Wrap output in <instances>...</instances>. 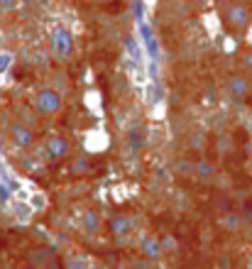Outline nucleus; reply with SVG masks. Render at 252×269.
<instances>
[{"mask_svg": "<svg viewBox=\"0 0 252 269\" xmlns=\"http://www.w3.org/2000/svg\"><path fill=\"white\" fill-rule=\"evenodd\" d=\"M64 110V98L54 88H39L34 96V113L39 118H54Z\"/></svg>", "mask_w": 252, "mask_h": 269, "instance_id": "1", "label": "nucleus"}, {"mask_svg": "<svg viewBox=\"0 0 252 269\" xmlns=\"http://www.w3.org/2000/svg\"><path fill=\"white\" fill-rule=\"evenodd\" d=\"M52 54L61 64L74 56V37H71V32L66 27H56L52 32Z\"/></svg>", "mask_w": 252, "mask_h": 269, "instance_id": "2", "label": "nucleus"}, {"mask_svg": "<svg viewBox=\"0 0 252 269\" xmlns=\"http://www.w3.org/2000/svg\"><path fill=\"white\" fill-rule=\"evenodd\" d=\"M223 17H225V23L230 30L235 32H242V30H247V25H250V8L247 5H242V3H228V8L223 12Z\"/></svg>", "mask_w": 252, "mask_h": 269, "instance_id": "3", "label": "nucleus"}, {"mask_svg": "<svg viewBox=\"0 0 252 269\" xmlns=\"http://www.w3.org/2000/svg\"><path fill=\"white\" fill-rule=\"evenodd\" d=\"M10 140L17 149H32L34 147V130L25 123L10 125Z\"/></svg>", "mask_w": 252, "mask_h": 269, "instance_id": "4", "label": "nucleus"}, {"mask_svg": "<svg viewBox=\"0 0 252 269\" xmlns=\"http://www.w3.org/2000/svg\"><path fill=\"white\" fill-rule=\"evenodd\" d=\"M44 147H47L49 162H64V159L71 154V145H69V140L61 137V134H52Z\"/></svg>", "mask_w": 252, "mask_h": 269, "instance_id": "5", "label": "nucleus"}, {"mask_svg": "<svg viewBox=\"0 0 252 269\" xmlns=\"http://www.w3.org/2000/svg\"><path fill=\"white\" fill-rule=\"evenodd\" d=\"M225 91H228V96L230 98H235V101H245L247 96H250V81L245 79V76H240V74H233L230 79H228V83H225Z\"/></svg>", "mask_w": 252, "mask_h": 269, "instance_id": "6", "label": "nucleus"}, {"mask_svg": "<svg viewBox=\"0 0 252 269\" xmlns=\"http://www.w3.org/2000/svg\"><path fill=\"white\" fill-rule=\"evenodd\" d=\"M132 228H135L132 218H128V215H115V218L110 220V235L115 237L118 242H128V237L132 235Z\"/></svg>", "mask_w": 252, "mask_h": 269, "instance_id": "7", "label": "nucleus"}, {"mask_svg": "<svg viewBox=\"0 0 252 269\" xmlns=\"http://www.w3.org/2000/svg\"><path fill=\"white\" fill-rule=\"evenodd\" d=\"M100 225H103V218L96 208H86L83 215H81V230L86 237H96L100 233Z\"/></svg>", "mask_w": 252, "mask_h": 269, "instance_id": "8", "label": "nucleus"}, {"mask_svg": "<svg viewBox=\"0 0 252 269\" xmlns=\"http://www.w3.org/2000/svg\"><path fill=\"white\" fill-rule=\"evenodd\" d=\"M140 255L147 259H159L164 255V250H162V240L154 235H144L140 240Z\"/></svg>", "mask_w": 252, "mask_h": 269, "instance_id": "9", "label": "nucleus"}, {"mask_svg": "<svg viewBox=\"0 0 252 269\" xmlns=\"http://www.w3.org/2000/svg\"><path fill=\"white\" fill-rule=\"evenodd\" d=\"M140 34H142V42H144V49H147V54L152 61L159 59V42H157V37H154L152 27L147 23H140Z\"/></svg>", "mask_w": 252, "mask_h": 269, "instance_id": "10", "label": "nucleus"}, {"mask_svg": "<svg viewBox=\"0 0 252 269\" xmlns=\"http://www.w3.org/2000/svg\"><path fill=\"white\" fill-rule=\"evenodd\" d=\"M128 147H130L132 154H140L144 149V127H140V125H135L130 130V134H128Z\"/></svg>", "mask_w": 252, "mask_h": 269, "instance_id": "11", "label": "nucleus"}, {"mask_svg": "<svg viewBox=\"0 0 252 269\" xmlns=\"http://www.w3.org/2000/svg\"><path fill=\"white\" fill-rule=\"evenodd\" d=\"M218 171H216V167L211 164V162H206V159H201V162H196V176L203 181H211L213 176H216Z\"/></svg>", "mask_w": 252, "mask_h": 269, "instance_id": "12", "label": "nucleus"}, {"mask_svg": "<svg viewBox=\"0 0 252 269\" xmlns=\"http://www.w3.org/2000/svg\"><path fill=\"white\" fill-rule=\"evenodd\" d=\"M91 169H93V164H91L86 157H78L76 162L71 164V174H74V176H81V174H91Z\"/></svg>", "mask_w": 252, "mask_h": 269, "instance_id": "13", "label": "nucleus"}, {"mask_svg": "<svg viewBox=\"0 0 252 269\" xmlns=\"http://www.w3.org/2000/svg\"><path fill=\"white\" fill-rule=\"evenodd\" d=\"M220 223H223L225 230H238V228H240V215H238V213H228V215H223V220H220Z\"/></svg>", "mask_w": 252, "mask_h": 269, "instance_id": "14", "label": "nucleus"}, {"mask_svg": "<svg viewBox=\"0 0 252 269\" xmlns=\"http://www.w3.org/2000/svg\"><path fill=\"white\" fill-rule=\"evenodd\" d=\"M125 47H128V52H130V56L135 59V61L142 59V52H140V44H137L135 37H128V39H125Z\"/></svg>", "mask_w": 252, "mask_h": 269, "instance_id": "15", "label": "nucleus"}, {"mask_svg": "<svg viewBox=\"0 0 252 269\" xmlns=\"http://www.w3.org/2000/svg\"><path fill=\"white\" fill-rule=\"evenodd\" d=\"M176 171H179V174H196V162L181 159V162H176Z\"/></svg>", "mask_w": 252, "mask_h": 269, "instance_id": "16", "label": "nucleus"}, {"mask_svg": "<svg viewBox=\"0 0 252 269\" xmlns=\"http://www.w3.org/2000/svg\"><path fill=\"white\" fill-rule=\"evenodd\" d=\"M132 10H135V20H137V23H144V20H142V17H144L142 0H135V3H132Z\"/></svg>", "mask_w": 252, "mask_h": 269, "instance_id": "17", "label": "nucleus"}, {"mask_svg": "<svg viewBox=\"0 0 252 269\" xmlns=\"http://www.w3.org/2000/svg\"><path fill=\"white\" fill-rule=\"evenodd\" d=\"M162 250L164 252H176V240L172 235H166V237H162Z\"/></svg>", "mask_w": 252, "mask_h": 269, "instance_id": "18", "label": "nucleus"}, {"mask_svg": "<svg viewBox=\"0 0 252 269\" xmlns=\"http://www.w3.org/2000/svg\"><path fill=\"white\" fill-rule=\"evenodd\" d=\"M188 142H191V147H198V149H203V147H206V137H203V134H198V132H194Z\"/></svg>", "mask_w": 252, "mask_h": 269, "instance_id": "19", "label": "nucleus"}, {"mask_svg": "<svg viewBox=\"0 0 252 269\" xmlns=\"http://www.w3.org/2000/svg\"><path fill=\"white\" fill-rule=\"evenodd\" d=\"M17 8V0H0V12H12Z\"/></svg>", "mask_w": 252, "mask_h": 269, "instance_id": "20", "label": "nucleus"}, {"mask_svg": "<svg viewBox=\"0 0 252 269\" xmlns=\"http://www.w3.org/2000/svg\"><path fill=\"white\" fill-rule=\"evenodd\" d=\"M10 64H12V56L10 54H0V74H3V71H8Z\"/></svg>", "mask_w": 252, "mask_h": 269, "instance_id": "21", "label": "nucleus"}, {"mask_svg": "<svg viewBox=\"0 0 252 269\" xmlns=\"http://www.w3.org/2000/svg\"><path fill=\"white\" fill-rule=\"evenodd\" d=\"M10 193H12V191L8 189L3 181H0V203H8V201H10Z\"/></svg>", "mask_w": 252, "mask_h": 269, "instance_id": "22", "label": "nucleus"}, {"mask_svg": "<svg viewBox=\"0 0 252 269\" xmlns=\"http://www.w3.org/2000/svg\"><path fill=\"white\" fill-rule=\"evenodd\" d=\"M66 269H88V262L86 259H71Z\"/></svg>", "mask_w": 252, "mask_h": 269, "instance_id": "23", "label": "nucleus"}, {"mask_svg": "<svg viewBox=\"0 0 252 269\" xmlns=\"http://www.w3.org/2000/svg\"><path fill=\"white\" fill-rule=\"evenodd\" d=\"M242 66L247 69V71H252V49L245 54V59H242Z\"/></svg>", "mask_w": 252, "mask_h": 269, "instance_id": "24", "label": "nucleus"}, {"mask_svg": "<svg viewBox=\"0 0 252 269\" xmlns=\"http://www.w3.org/2000/svg\"><path fill=\"white\" fill-rule=\"evenodd\" d=\"M17 215H25V218H27V206H17Z\"/></svg>", "mask_w": 252, "mask_h": 269, "instance_id": "25", "label": "nucleus"}, {"mask_svg": "<svg viewBox=\"0 0 252 269\" xmlns=\"http://www.w3.org/2000/svg\"><path fill=\"white\" fill-rule=\"evenodd\" d=\"M15 269H32L30 264H20V267H15Z\"/></svg>", "mask_w": 252, "mask_h": 269, "instance_id": "26", "label": "nucleus"}, {"mask_svg": "<svg viewBox=\"0 0 252 269\" xmlns=\"http://www.w3.org/2000/svg\"><path fill=\"white\" fill-rule=\"evenodd\" d=\"M96 3H100V5H106V3H113V0H96Z\"/></svg>", "mask_w": 252, "mask_h": 269, "instance_id": "27", "label": "nucleus"}]
</instances>
